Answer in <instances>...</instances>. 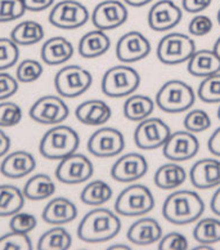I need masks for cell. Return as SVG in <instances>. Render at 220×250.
<instances>
[{
    "instance_id": "1",
    "label": "cell",
    "mask_w": 220,
    "mask_h": 250,
    "mask_svg": "<svg viewBox=\"0 0 220 250\" xmlns=\"http://www.w3.org/2000/svg\"><path fill=\"white\" fill-rule=\"evenodd\" d=\"M121 229L119 215L106 208H97L84 215L79 223L78 236L84 243H106L118 236Z\"/></svg>"
},
{
    "instance_id": "2",
    "label": "cell",
    "mask_w": 220,
    "mask_h": 250,
    "mask_svg": "<svg viewBox=\"0 0 220 250\" xmlns=\"http://www.w3.org/2000/svg\"><path fill=\"white\" fill-rule=\"evenodd\" d=\"M205 211V203L199 193L191 189H179L166 197L162 215L173 225L184 226L199 221Z\"/></svg>"
},
{
    "instance_id": "3",
    "label": "cell",
    "mask_w": 220,
    "mask_h": 250,
    "mask_svg": "<svg viewBox=\"0 0 220 250\" xmlns=\"http://www.w3.org/2000/svg\"><path fill=\"white\" fill-rule=\"evenodd\" d=\"M80 137L78 132L68 125H53L46 130L40 140V155L48 160H62L78 151Z\"/></svg>"
},
{
    "instance_id": "4",
    "label": "cell",
    "mask_w": 220,
    "mask_h": 250,
    "mask_svg": "<svg viewBox=\"0 0 220 250\" xmlns=\"http://www.w3.org/2000/svg\"><path fill=\"white\" fill-rule=\"evenodd\" d=\"M140 85V75L128 64L108 68L102 78V92L111 98H122L134 93Z\"/></svg>"
},
{
    "instance_id": "5",
    "label": "cell",
    "mask_w": 220,
    "mask_h": 250,
    "mask_svg": "<svg viewBox=\"0 0 220 250\" xmlns=\"http://www.w3.org/2000/svg\"><path fill=\"white\" fill-rule=\"evenodd\" d=\"M196 101L192 86L181 80H169L161 86L156 94L159 108L169 114H179L189 110Z\"/></svg>"
},
{
    "instance_id": "6",
    "label": "cell",
    "mask_w": 220,
    "mask_h": 250,
    "mask_svg": "<svg viewBox=\"0 0 220 250\" xmlns=\"http://www.w3.org/2000/svg\"><path fill=\"white\" fill-rule=\"evenodd\" d=\"M155 208V197L144 185H130L120 192L115 203V210L124 217L148 214Z\"/></svg>"
},
{
    "instance_id": "7",
    "label": "cell",
    "mask_w": 220,
    "mask_h": 250,
    "mask_svg": "<svg viewBox=\"0 0 220 250\" xmlns=\"http://www.w3.org/2000/svg\"><path fill=\"white\" fill-rule=\"evenodd\" d=\"M196 52L195 42L185 34L170 32L160 40L157 45V58L163 64H174L188 62Z\"/></svg>"
},
{
    "instance_id": "8",
    "label": "cell",
    "mask_w": 220,
    "mask_h": 250,
    "mask_svg": "<svg viewBox=\"0 0 220 250\" xmlns=\"http://www.w3.org/2000/svg\"><path fill=\"white\" fill-rule=\"evenodd\" d=\"M92 84V74L78 64H70L60 68L54 76L56 90L63 98H76L82 96Z\"/></svg>"
},
{
    "instance_id": "9",
    "label": "cell",
    "mask_w": 220,
    "mask_h": 250,
    "mask_svg": "<svg viewBox=\"0 0 220 250\" xmlns=\"http://www.w3.org/2000/svg\"><path fill=\"white\" fill-rule=\"evenodd\" d=\"M88 8L78 0H60L52 8L49 22L60 30L80 29L89 21Z\"/></svg>"
},
{
    "instance_id": "10",
    "label": "cell",
    "mask_w": 220,
    "mask_h": 250,
    "mask_svg": "<svg viewBox=\"0 0 220 250\" xmlns=\"http://www.w3.org/2000/svg\"><path fill=\"white\" fill-rule=\"evenodd\" d=\"M170 126L160 118H147L134 130V142L140 150H156L170 137Z\"/></svg>"
},
{
    "instance_id": "11",
    "label": "cell",
    "mask_w": 220,
    "mask_h": 250,
    "mask_svg": "<svg viewBox=\"0 0 220 250\" xmlns=\"http://www.w3.org/2000/svg\"><path fill=\"white\" fill-rule=\"evenodd\" d=\"M94 173L93 163L82 154H75L60 160L56 168V178L64 185H80L92 178Z\"/></svg>"
},
{
    "instance_id": "12",
    "label": "cell",
    "mask_w": 220,
    "mask_h": 250,
    "mask_svg": "<svg viewBox=\"0 0 220 250\" xmlns=\"http://www.w3.org/2000/svg\"><path fill=\"white\" fill-rule=\"evenodd\" d=\"M125 148L124 134L116 128L104 126L93 133L88 141V151L93 156L107 159L121 154Z\"/></svg>"
},
{
    "instance_id": "13",
    "label": "cell",
    "mask_w": 220,
    "mask_h": 250,
    "mask_svg": "<svg viewBox=\"0 0 220 250\" xmlns=\"http://www.w3.org/2000/svg\"><path fill=\"white\" fill-rule=\"evenodd\" d=\"M30 118L43 125H58L70 115V108L60 97L43 96L30 108Z\"/></svg>"
},
{
    "instance_id": "14",
    "label": "cell",
    "mask_w": 220,
    "mask_h": 250,
    "mask_svg": "<svg viewBox=\"0 0 220 250\" xmlns=\"http://www.w3.org/2000/svg\"><path fill=\"white\" fill-rule=\"evenodd\" d=\"M128 8L120 0H104L93 9L92 22L94 27L102 31L115 30L128 21Z\"/></svg>"
},
{
    "instance_id": "15",
    "label": "cell",
    "mask_w": 220,
    "mask_h": 250,
    "mask_svg": "<svg viewBox=\"0 0 220 250\" xmlns=\"http://www.w3.org/2000/svg\"><path fill=\"white\" fill-rule=\"evenodd\" d=\"M200 151V142L195 133L188 130H179L171 133L165 145L162 146V154L167 160L174 163L191 160Z\"/></svg>"
},
{
    "instance_id": "16",
    "label": "cell",
    "mask_w": 220,
    "mask_h": 250,
    "mask_svg": "<svg viewBox=\"0 0 220 250\" xmlns=\"http://www.w3.org/2000/svg\"><path fill=\"white\" fill-rule=\"evenodd\" d=\"M148 172V161L143 155L129 152L118 159L111 168V177L120 183H133Z\"/></svg>"
},
{
    "instance_id": "17",
    "label": "cell",
    "mask_w": 220,
    "mask_h": 250,
    "mask_svg": "<svg viewBox=\"0 0 220 250\" xmlns=\"http://www.w3.org/2000/svg\"><path fill=\"white\" fill-rule=\"evenodd\" d=\"M151 53V43L142 32L129 31L121 36L116 45V57L122 63L142 61Z\"/></svg>"
},
{
    "instance_id": "18",
    "label": "cell",
    "mask_w": 220,
    "mask_h": 250,
    "mask_svg": "<svg viewBox=\"0 0 220 250\" xmlns=\"http://www.w3.org/2000/svg\"><path fill=\"white\" fill-rule=\"evenodd\" d=\"M183 12L173 0H159L148 12V26L157 32L169 31L179 25Z\"/></svg>"
},
{
    "instance_id": "19",
    "label": "cell",
    "mask_w": 220,
    "mask_h": 250,
    "mask_svg": "<svg viewBox=\"0 0 220 250\" xmlns=\"http://www.w3.org/2000/svg\"><path fill=\"white\" fill-rule=\"evenodd\" d=\"M192 186L199 189H209L220 186V160L202 159L193 164L189 172Z\"/></svg>"
},
{
    "instance_id": "20",
    "label": "cell",
    "mask_w": 220,
    "mask_h": 250,
    "mask_svg": "<svg viewBox=\"0 0 220 250\" xmlns=\"http://www.w3.org/2000/svg\"><path fill=\"white\" fill-rule=\"evenodd\" d=\"M36 168V160L34 155L27 151L20 150L8 152L0 164V173L11 179L23 178L31 174Z\"/></svg>"
},
{
    "instance_id": "21",
    "label": "cell",
    "mask_w": 220,
    "mask_h": 250,
    "mask_svg": "<svg viewBox=\"0 0 220 250\" xmlns=\"http://www.w3.org/2000/svg\"><path fill=\"white\" fill-rule=\"evenodd\" d=\"M162 237L161 225L155 218H140L128 229V240L138 247H147L160 241Z\"/></svg>"
},
{
    "instance_id": "22",
    "label": "cell",
    "mask_w": 220,
    "mask_h": 250,
    "mask_svg": "<svg viewBox=\"0 0 220 250\" xmlns=\"http://www.w3.org/2000/svg\"><path fill=\"white\" fill-rule=\"evenodd\" d=\"M43 221L52 226H63L78 217V208L66 197H54L43 210Z\"/></svg>"
},
{
    "instance_id": "23",
    "label": "cell",
    "mask_w": 220,
    "mask_h": 250,
    "mask_svg": "<svg viewBox=\"0 0 220 250\" xmlns=\"http://www.w3.org/2000/svg\"><path fill=\"white\" fill-rule=\"evenodd\" d=\"M75 116L81 124L100 126L110 120L112 110L104 101L89 100L79 104L75 110Z\"/></svg>"
},
{
    "instance_id": "24",
    "label": "cell",
    "mask_w": 220,
    "mask_h": 250,
    "mask_svg": "<svg viewBox=\"0 0 220 250\" xmlns=\"http://www.w3.org/2000/svg\"><path fill=\"white\" fill-rule=\"evenodd\" d=\"M41 61L49 66H60L74 56V45L63 36H53L43 44L40 50Z\"/></svg>"
},
{
    "instance_id": "25",
    "label": "cell",
    "mask_w": 220,
    "mask_h": 250,
    "mask_svg": "<svg viewBox=\"0 0 220 250\" xmlns=\"http://www.w3.org/2000/svg\"><path fill=\"white\" fill-rule=\"evenodd\" d=\"M187 70L196 78H207L220 72V57L210 49L196 50L188 60Z\"/></svg>"
},
{
    "instance_id": "26",
    "label": "cell",
    "mask_w": 220,
    "mask_h": 250,
    "mask_svg": "<svg viewBox=\"0 0 220 250\" xmlns=\"http://www.w3.org/2000/svg\"><path fill=\"white\" fill-rule=\"evenodd\" d=\"M111 39L102 30H93L86 32L79 42V54L84 58H98L108 52Z\"/></svg>"
},
{
    "instance_id": "27",
    "label": "cell",
    "mask_w": 220,
    "mask_h": 250,
    "mask_svg": "<svg viewBox=\"0 0 220 250\" xmlns=\"http://www.w3.org/2000/svg\"><path fill=\"white\" fill-rule=\"evenodd\" d=\"M44 36H45V31H44L43 25L31 20L20 22L11 32V39L21 47H29V45L40 43L44 39Z\"/></svg>"
},
{
    "instance_id": "28",
    "label": "cell",
    "mask_w": 220,
    "mask_h": 250,
    "mask_svg": "<svg viewBox=\"0 0 220 250\" xmlns=\"http://www.w3.org/2000/svg\"><path fill=\"white\" fill-rule=\"evenodd\" d=\"M187 179L185 169L174 161L170 164H163L157 169L153 177L155 185L161 189H174L181 186Z\"/></svg>"
},
{
    "instance_id": "29",
    "label": "cell",
    "mask_w": 220,
    "mask_h": 250,
    "mask_svg": "<svg viewBox=\"0 0 220 250\" xmlns=\"http://www.w3.org/2000/svg\"><path fill=\"white\" fill-rule=\"evenodd\" d=\"M153 110H155V102L148 96H143V94L128 97L122 107L125 118L130 122L137 123L149 118Z\"/></svg>"
},
{
    "instance_id": "30",
    "label": "cell",
    "mask_w": 220,
    "mask_h": 250,
    "mask_svg": "<svg viewBox=\"0 0 220 250\" xmlns=\"http://www.w3.org/2000/svg\"><path fill=\"white\" fill-rule=\"evenodd\" d=\"M56 192V185L49 175L35 174L26 182L23 195L31 201H41L49 199Z\"/></svg>"
},
{
    "instance_id": "31",
    "label": "cell",
    "mask_w": 220,
    "mask_h": 250,
    "mask_svg": "<svg viewBox=\"0 0 220 250\" xmlns=\"http://www.w3.org/2000/svg\"><path fill=\"white\" fill-rule=\"evenodd\" d=\"M23 191L13 185H0V217H12L25 205Z\"/></svg>"
},
{
    "instance_id": "32",
    "label": "cell",
    "mask_w": 220,
    "mask_h": 250,
    "mask_svg": "<svg viewBox=\"0 0 220 250\" xmlns=\"http://www.w3.org/2000/svg\"><path fill=\"white\" fill-rule=\"evenodd\" d=\"M112 195H114V191L110 185L104 181L97 179L88 183L82 188L80 193V200L89 207H100L107 201H110Z\"/></svg>"
},
{
    "instance_id": "33",
    "label": "cell",
    "mask_w": 220,
    "mask_h": 250,
    "mask_svg": "<svg viewBox=\"0 0 220 250\" xmlns=\"http://www.w3.org/2000/svg\"><path fill=\"white\" fill-rule=\"evenodd\" d=\"M72 245V237L67 229L56 226L41 235L38 241L39 250H67Z\"/></svg>"
},
{
    "instance_id": "34",
    "label": "cell",
    "mask_w": 220,
    "mask_h": 250,
    "mask_svg": "<svg viewBox=\"0 0 220 250\" xmlns=\"http://www.w3.org/2000/svg\"><path fill=\"white\" fill-rule=\"evenodd\" d=\"M193 237L197 243L213 245L220 241V221L217 218H203L196 225Z\"/></svg>"
},
{
    "instance_id": "35",
    "label": "cell",
    "mask_w": 220,
    "mask_h": 250,
    "mask_svg": "<svg viewBox=\"0 0 220 250\" xmlns=\"http://www.w3.org/2000/svg\"><path fill=\"white\" fill-rule=\"evenodd\" d=\"M197 96L205 104H220V72L203 78L200 83Z\"/></svg>"
},
{
    "instance_id": "36",
    "label": "cell",
    "mask_w": 220,
    "mask_h": 250,
    "mask_svg": "<svg viewBox=\"0 0 220 250\" xmlns=\"http://www.w3.org/2000/svg\"><path fill=\"white\" fill-rule=\"evenodd\" d=\"M20 45L11 38H0V71L13 67L20 60Z\"/></svg>"
},
{
    "instance_id": "37",
    "label": "cell",
    "mask_w": 220,
    "mask_h": 250,
    "mask_svg": "<svg viewBox=\"0 0 220 250\" xmlns=\"http://www.w3.org/2000/svg\"><path fill=\"white\" fill-rule=\"evenodd\" d=\"M43 64L36 60H25L18 64L17 71H16V78L20 83H34L39 80L43 75Z\"/></svg>"
},
{
    "instance_id": "38",
    "label": "cell",
    "mask_w": 220,
    "mask_h": 250,
    "mask_svg": "<svg viewBox=\"0 0 220 250\" xmlns=\"http://www.w3.org/2000/svg\"><path fill=\"white\" fill-rule=\"evenodd\" d=\"M211 126V118L203 110L189 111L184 118V128L191 133H202Z\"/></svg>"
},
{
    "instance_id": "39",
    "label": "cell",
    "mask_w": 220,
    "mask_h": 250,
    "mask_svg": "<svg viewBox=\"0 0 220 250\" xmlns=\"http://www.w3.org/2000/svg\"><path fill=\"white\" fill-rule=\"evenodd\" d=\"M25 13L23 0H0V23L20 20Z\"/></svg>"
},
{
    "instance_id": "40",
    "label": "cell",
    "mask_w": 220,
    "mask_h": 250,
    "mask_svg": "<svg viewBox=\"0 0 220 250\" xmlns=\"http://www.w3.org/2000/svg\"><path fill=\"white\" fill-rule=\"evenodd\" d=\"M22 108L15 102H0V128H12L21 123Z\"/></svg>"
},
{
    "instance_id": "41",
    "label": "cell",
    "mask_w": 220,
    "mask_h": 250,
    "mask_svg": "<svg viewBox=\"0 0 220 250\" xmlns=\"http://www.w3.org/2000/svg\"><path fill=\"white\" fill-rule=\"evenodd\" d=\"M0 250H32L29 235L11 231L0 237Z\"/></svg>"
},
{
    "instance_id": "42",
    "label": "cell",
    "mask_w": 220,
    "mask_h": 250,
    "mask_svg": "<svg viewBox=\"0 0 220 250\" xmlns=\"http://www.w3.org/2000/svg\"><path fill=\"white\" fill-rule=\"evenodd\" d=\"M36 226H38V219L35 215L31 213H23V211H18L15 215H12L11 221H9L11 231L26 233V235H29L31 231H34Z\"/></svg>"
},
{
    "instance_id": "43",
    "label": "cell",
    "mask_w": 220,
    "mask_h": 250,
    "mask_svg": "<svg viewBox=\"0 0 220 250\" xmlns=\"http://www.w3.org/2000/svg\"><path fill=\"white\" fill-rule=\"evenodd\" d=\"M188 240L183 233L170 232L162 236L159 243V250H187Z\"/></svg>"
},
{
    "instance_id": "44",
    "label": "cell",
    "mask_w": 220,
    "mask_h": 250,
    "mask_svg": "<svg viewBox=\"0 0 220 250\" xmlns=\"http://www.w3.org/2000/svg\"><path fill=\"white\" fill-rule=\"evenodd\" d=\"M213 21L209 16L196 15L188 25L189 34L193 36H205L213 30Z\"/></svg>"
},
{
    "instance_id": "45",
    "label": "cell",
    "mask_w": 220,
    "mask_h": 250,
    "mask_svg": "<svg viewBox=\"0 0 220 250\" xmlns=\"http://www.w3.org/2000/svg\"><path fill=\"white\" fill-rule=\"evenodd\" d=\"M20 82L8 72H0V102L9 100L18 92Z\"/></svg>"
},
{
    "instance_id": "46",
    "label": "cell",
    "mask_w": 220,
    "mask_h": 250,
    "mask_svg": "<svg viewBox=\"0 0 220 250\" xmlns=\"http://www.w3.org/2000/svg\"><path fill=\"white\" fill-rule=\"evenodd\" d=\"M213 0H181L183 9L188 13L199 15L211 5Z\"/></svg>"
},
{
    "instance_id": "47",
    "label": "cell",
    "mask_w": 220,
    "mask_h": 250,
    "mask_svg": "<svg viewBox=\"0 0 220 250\" xmlns=\"http://www.w3.org/2000/svg\"><path fill=\"white\" fill-rule=\"evenodd\" d=\"M54 0H23L26 11L43 12L53 5Z\"/></svg>"
},
{
    "instance_id": "48",
    "label": "cell",
    "mask_w": 220,
    "mask_h": 250,
    "mask_svg": "<svg viewBox=\"0 0 220 250\" xmlns=\"http://www.w3.org/2000/svg\"><path fill=\"white\" fill-rule=\"evenodd\" d=\"M207 148H209L211 154L220 157V128H218L209 138V141H207Z\"/></svg>"
},
{
    "instance_id": "49",
    "label": "cell",
    "mask_w": 220,
    "mask_h": 250,
    "mask_svg": "<svg viewBox=\"0 0 220 250\" xmlns=\"http://www.w3.org/2000/svg\"><path fill=\"white\" fill-rule=\"evenodd\" d=\"M11 150V138L0 129V157L5 156Z\"/></svg>"
},
{
    "instance_id": "50",
    "label": "cell",
    "mask_w": 220,
    "mask_h": 250,
    "mask_svg": "<svg viewBox=\"0 0 220 250\" xmlns=\"http://www.w3.org/2000/svg\"><path fill=\"white\" fill-rule=\"evenodd\" d=\"M210 209L215 215L220 217V187L214 192L211 201H210Z\"/></svg>"
},
{
    "instance_id": "51",
    "label": "cell",
    "mask_w": 220,
    "mask_h": 250,
    "mask_svg": "<svg viewBox=\"0 0 220 250\" xmlns=\"http://www.w3.org/2000/svg\"><path fill=\"white\" fill-rule=\"evenodd\" d=\"M152 0H124L125 4H128L130 7H144Z\"/></svg>"
},
{
    "instance_id": "52",
    "label": "cell",
    "mask_w": 220,
    "mask_h": 250,
    "mask_svg": "<svg viewBox=\"0 0 220 250\" xmlns=\"http://www.w3.org/2000/svg\"><path fill=\"white\" fill-rule=\"evenodd\" d=\"M214 52L218 54L220 57V36L218 38V40L215 42V44H214Z\"/></svg>"
},
{
    "instance_id": "53",
    "label": "cell",
    "mask_w": 220,
    "mask_h": 250,
    "mask_svg": "<svg viewBox=\"0 0 220 250\" xmlns=\"http://www.w3.org/2000/svg\"><path fill=\"white\" fill-rule=\"evenodd\" d=\"M114 249H125V250H128V249H130V248L125 247V245H114V247L110 248V250H114Z\"/></svg>"
},
{
    "instance_id": "54",
    "label": "cell",
    "mask_w": 220,
    "mask_h": 250,
    "mask_svg": "<svg viewBox=\"0 0 220 250\" xmlns=\"http://www.w3.org/2000/svg\"><path fill=\"white\" fill-rule=\"evenodd\" d=\"M217 18H218V22H219V25H220V9H219V11H218Z\"/></svg>"
},
{
    "instance_id": "55",
    "label": "cell",
    "mask_w": 220,
    "mask_h": 250,
    "mask_svg": "<svg viewBox=\"0 0 220 250\" xmlns=\"http://www.w3.org/2000/svg\"><path fill=\"white\" fill-rule=\"evenodd\" d=\"M218 119L220 120V106H219V108H218Z\"/></svg>"
}]
</instances>
